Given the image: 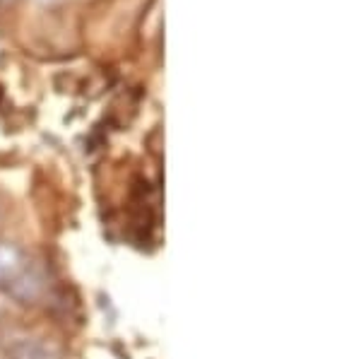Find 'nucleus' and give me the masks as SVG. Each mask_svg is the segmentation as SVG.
Here are the masks:
<instances>
[{
	"label": "nucleus",
	"mask_w": 361,
	"mask_h": 359,
	"mask_svg": "<svg viewBox=\"0 0 361 359\" xmlns=\"http://www.w3.org/2000/svg\"><path fill=\"white\" fill-rule=\"evenodd\" d=\"M8 359H66L63 347L51 338H15L8 345Z\"/></svg>",
	"instance_id": "f257e3e1"
},
{
	"label": "nucleus",
	"mask_w": 361,
	"mask_h": 359,
	"mask_svg": "<svg viewBox=\"0 0 361 359\" xmlns=\"http://www.w3.org/2000/svg\"><path fill=\"white\" fill-rule=\"evenodd\" d=\"M29 268L25 248L13 241H0V287H10Z\"/></svg>",
	"instance_id": "f03ea898"
},
{
	"label": "nucleus",
	"mask_w": 361,
	"mask_h": 359,
	"mask_svg": "<svg viewBox=\"0 0 361 359\" xmlns=\"http://www.w3.org/2000/svg\"><path fill=\"white\" fill-rule=\"evenodd\" d=\"M8 292H13L20 302H25V304L32 302L34 304L44 294V277L39 275L37 270L27 268L25 273H22L13 285L8 287Z\"/></svg>",
	"instance_id": "7ed1b4c3"
}]
</instances>
